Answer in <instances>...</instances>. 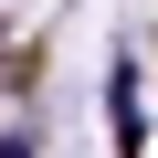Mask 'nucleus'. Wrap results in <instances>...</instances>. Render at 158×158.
Instances as JSON below:
<instances>
[{
	"label": "nucleus",
	"instance_id": "1",
	"mask_svg": "<svg viewBox=\"0 0 158 158\" xmlns=\"http://www.w3.org/2000/svg\"><path fill=\"white\" fill-rule=\"evenodd\" d=\"M106 106H116V148L137 158V148H148V116H137V74H116V85H106Z\"/></svg>",
	"mask_w": 158,
	"mask_h": 158
}]
</instances>
